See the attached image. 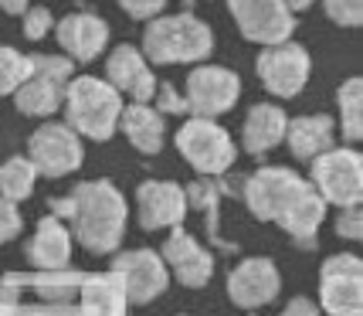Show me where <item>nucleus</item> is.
<instances>
[{
    "label": "nucleus",
    "instance_id": "obj_17",
    "mask_svg": "<svg viewBox=\"0 0 363 316\" xmlns=\"http://www.w3.org/2000/svg\"><path fill=\"white\" fill-rule=\"evenodd\" d=\"M106 82L119 95H129L133 102H150L157 92L153 65L143 58L136 45H116L106 55Z\"/></svg>",
    "mask_w": 363,
    "mask_h": 316
},
{
    "label": "nucleus",
    "instance_id": "obj_19",
    "mask_svg": "<svg viewBox=\"0 0 363 316\" xmlns=\"http://www.w3.org/2000/svg\"><path fill=\"white\" fill-rule=\"evenodd\" d=\"M285 146L296 160H316L336 146V119L326 112H309V116H296L285 126Z\"/></svg>",
    "mask_w": 363,
    "mask_h": 316
},
{
    "label": "nucleus",
    "instance_id": "obj_21",
    "mask_svg": "<svg viewBox=\"0 0 363 316\" xmlns=\"http://www.w3.org/2000/svg\"><path fill=\"white\" fill-rule=\"evenodd\" d=\"M119 133L143 157H157L167 143V123L150 102H126L119 112Z\"/></svg>",
    "mask_w": 363,
    "mask_h": 316
},
{
    "label": "nucleus",
    "instance_id": "obj_6",
    "mask_svg": "<svg viewBox=\"0 0 363 316\" xmlns=\"http://www.w3.org/2000/svg\"><path fill=\"white\" fill-rule=\"evenodd\" d=\"M309 190V180L289 167H262L245 177V205L258 222H282V214Z\"/></svg>",
    "mask_w": 363,
    "mask_h": 316
},
{
    "label": "nucleus",
    "instance_id": "obj_28",
    "mask_svg": "<svg viewBox=\"0 0 363 316\" xmlns=\"http://www.w3.org/2000/svg\"><path fill=\"white\" fill-rule=\"evenodd\" d=\"M21 28H24L28 41H41V38H48V31H55V14L48 7H28L21 14Z\"/></svg>",
    "mask_w": 363,
    "mask_h": 316
},
{
    "label": "nucleus",
    "instance_id": "obj_5",
    "mask_svg": "<svg viewBox=\"0 0 363 316\" xmlns=\"http://www.w3.org/2000/svg\"><path fill=\"white\" fill-rule=\"evenodd\" d=\"M309 184L326 205L360 207L363 197V157L357 146H333L309 160Z\"/></svg>",
    "mask_w": 363,
    "mask_h": 316
},
{
    "label": "nucleus",
    "instance_id": "obj_10",
    "mask_svg": "<svg viewBox=\"0 0 363 316\" xmlns=\"http://www.w3.org/2000/svg\"><path fill=\"white\" fill-rule=\"evenodd\" d=\"M228 11L241 38L252 45H279L296 34V14L285 0H228Z\"/></svg>",
    "mask_w": 363,
    "mask_h": 316
},
{
    "label": "nucleus",
    "instance_id": "obj_33",
    "mask_svg": "<svg viewBox=\"0 0 363 316\" xmlns=\"http://www.w3.org/2000/svg\"><path fill=\"white\" fill-rule=\"evenodd\" d=\"M123 11H126L133 21H153V17L163 14L167 0H116Z\"/></svg>",
    "mask_w": 363,
    "mask_h": 316
},
{
    "label": "nucleus",
    "instance_id": "obj_3",
    "mask_svg": "<svg viewBox=\"0 0 363 316\" xmlns=\"http://www.w3.org/2000/svg\"><path fill=\"white\" fill-rule=\"evenodd\" d=\"M126 99L112 89L106 79L95 75H72L65 85V126H72L79 136L106 143L119 133V112Z\"/></svg>",
    "mask_w": 363,
    "mask_h": 316
},
{
    "label": "nucleus",
    "instance_id": "obj_4",
    "mask_svg": "<svg viewBox=\"0 0 363 316\" xmlns=\"http://www.w3.org/2000/svg\"><path fill=\"white\" fill-rule=\"evenodd\" d=\"M174 143H177V150H180V157L187 160L201 177L228 174L238 160V143L231 140V133L224 126H218L214 119L190 116L187 123L177 129Z\"/></svg>",
    "mask_w": 363,
    "mask_h": 316
},
{
    "label": "nucleus",
    "instance_id": "obj_38",
    "mask_svg": "<svg viewBox=\"0 0 363 316\" xmlns=\"http://www.w3.org/2000/svg\"><path fill=\"white\" fill-rule=\"evenodd\" d=\"M313 4H316V0H285V7H289L292 14H299V11H309Z\"/></svg>",
    "mask_w": 363,
    "mask_h": 316
},
{
    "label": "nucleus",
    "instance_id": "obj_24",
    "mask_svg": "<svg viewBox=\"0 0 363 316\" xmlns=\"http://www.w3.org/2000/svg\"><path fill=\"white\" fill-rule=\"evenodd\" d=\"M323 218H326V201H323V197L316 194V187L309 184V190H306L299 201L285 211L279 224H282L292 238H299V241H313V235L319 231Z\"/></svg>",
    "mask_w": 363,
    "mask_h": 316
},
{
    "label": "nucleus",
    "instance_id": "obj_13",
    "mask_svg": "<svg viewBox=\"0 0 363 316\" xmlns=\"http://www.w3.org/2000/svg\"><path fill=\"white\" fill-rule=\"evenodd\" d=\"M279 289H282V276L275 269V262L265 255L241 258L228 276V300L238 310H262V306L275 303Z\"/></svg>",
    "mask_w": 363,
    "mask_h": 316
},
{
    "label": "nucleus",
    "instance_id": "obj_20",
    "mask_svg": "<svg viewBox=\"0 0 363 316\" xmlns=\"http://www.w3.org/2000/svg\"><path fill=\"white\" fill-rule=\"evenodd\" d=\"M24 252H28V262H31L34 269L62 272L68 266V258H72V231L55 214H48V218L38 222L34 235L24 245Z\"/></svg>",
    "mask_w": 363,
    "mask_h": 316
},
{
    "label": "nucleus",
    "instance_id": "obj_29",
    "mask_svg": "<svg viewBox=\"0 0 363 316\" xmlns=\"http://www.w3.org/2000/svg\"><path fill=\"white\" fill-rule=\"evenodd\" d=\"M184 194H187V207H201V211H207V207L218 205L221 187H218V180H211V177H197L190 187H184Z\"/></svg>",
    "mask_w": 363,
    "mask_h": 316
},
{
    "label": "nucleus",
    "instance_id": "obj_25",
    "mask_svg": "<svg viewBox=\"0 0 363 316\" xmlns=\"http://www.w3.org/2000/svg\"><path fill=\"white\" fill-rule=\"evenodd\" d=\"M34 180H38V170L31 167L28 157H11L0 163V197L11 201V205H21L34 194Z\"/></svg>",
    "mask_w": 363,
    "mask_h": 316
},
{
    "label": "nucleus",
    "instance_id": "obj_36",
    "mask_svg": "<svg viewBox=\"0 0 363 316\" xmlns=\"http://www.w3.org/2000/svg\"><path fill=\"white\" fill-rule=\"evenodd\" d=\"M17 313V293L0 279V316H14Z\"/></svg>",
    "mask_w": 363,
    "mask_h": 316
},
{
    "label": "nucleus",
    "instance_id": "obj_1",
    "mask_svg": "<svg viewBox=\"0 0 363 316\" xmlns=\"http://www.w3.org/2000/svg\"><path fill=\"white\" fill-rule=\"evenodd\" d=\"M55 207H62V214L72 222V235L85 252L109 255L123 245L129 207L112 180H82L65 201H55Z\"/></svg>",
    "mask_w": 363,
    "mask_h": 316
},
{
    "label": "nucleus",
    "instance_id": "obj_22",
    "mask_svg": "<svg viewBox=\"0 0 363 316\" xmlns=\"http://www.w3.org/2000/svg\"><path fill=\"white\" fill-rule=\"evenodd\" d=\"M65 85H68L65 79H55V75H45V72L31 68V79L14 92V109L21 116H31V119H51L62 109Z\"/></svg>",
    "mask_w": 363,
    "mask_h": 316
},
{
    "label": "nucleus",
    "instance_id": "obj_14",
    "mask_svg": "<svg viewBox=\"0 0 363 316\" xmlns=\"http://www.w3.org/2000/svg\"><path fill=\"white\" fill-rule=\"evenodd\" d=\"M160 258L167 272H174V279L187 289H204L214 276V255L201 249V241L187 235L184 228H170V235L160 249Z\"/></svg>",
    "mask_w": 363,
    "mask_h": 316
},
{
    "label": "nucleus",
    "instance_id": "obj_15",
    "mask_svg": "<svg viewBox=\"0 0 363 316\" xmlns=\"http://www.w3.org/2000/svg\"><path fill=\"white\" fill-rule=\"evenodd\" d=\"M136 214L146 231L180 228L187 218V194L174 180H143L136 187Z\"/></svg>",
    "mask_w": 363,
    "mask_h": 316
},
{
    "label": "nucleus",
    "instance_id": "obj_32",
    "mask_svg": "<svg viewBox=\"0 0 363 316\" xmlns=\"http://www.w3.org/2000/svg\"><path fill=\"white\" fill-rule=\"evenodd\" d=\"M21 228H24V218H21L17 205H11V201L0 197V245L14 241V238L21 235Z\"/></svg>",
    "mask_w": 363,
    "mask_h": 316
},
{
    "label": "nucleus",
    "instance_id": "obj_18",
    "mask_svg": "<svg viewBox=\"0 0 363 316\" xmlns=\"http://www.w3.org/2000/svg\"><path fill=\"white\" fill-rule=\"evenodd\" d=\"M285 126H289V112L279 102H255L241 126V150L248 157H265L285 140Z\"/></svg>",
    "mask_w": 363,
    "mask_h": 316
},
{
    "label": "nucleus",
    "instance_id": "obj_16",
    "mask_svg": "<svg viewBox=\"0 0 363 316\" xmlns=\"http://www.w3.org/2000/svg\"><path fill=\"white\" fill-rule=\"evenodd\" d=\"M55 38L68 62L89 65L109 48V24L99 14L79 11V14H65L55 21Z\"/></svg>",
    "mask_w": 363,
    "mask_h": 316
},
{
    "label": "nucleus",
    "instance_id": "obj_31",
    "mask_svg": "<svg viewBox=\"0 0 363 316\" xmlns=\"http://www.w3.org/2000/svg\"><path fill=\"white\" fill-rule=\"evenodd\" d=\"M153 99H157V112H160V116H184V112H187V102H184V95L177 92L170 82L157 85Z\"/></svg>",
    "mask_w": 363,
    "mask_h": 316
},
{
    "label": "nucleus",
    "instance_id": "obj_26",
    "mask_svg": "<svg viewBox=\"0 0 363 316\" xmlns=\"http://www.w3.org/2000/svg\"><path fill=\"white\" fill-rule=\"evenodd\" d=\"M28 79H31V55L0 45V95H14Z\"/></svg>",
    "mask_w": 363,
    "mask_h": 316
},
{
    "label": "nucleus",
    "instance_id": "obj_37",
    "mask_svg": "<svg viewBox=\"0 0 363 316\" xmlns=\"http://www.w3.org/2000/svg\"><path fill=\"white\" fill-rule=\"evenodd\" d=\"M28 7H31V0H0V11H7V14H14V17H21Z\"/></svg>",
    "mask_w": 363,
    "mask_h": 316
},
{
    "label": "nucleus",
    "instance_id": "obj_7",
    "mask_svg": "<svg viewBox=\"0 0 363 316\" xmlns=\"http://www.w3.org/2000/svg\"><path fill=\"white\" fill-rule=\"evenodd\" d=\"M24 157L31 160V167L41 177L58 180V177L75 174L82 163H85V146H82V136L72 126L55 123V119H45V123L31 133Z\"/></svg>",
    "mask_w": 363,
    "mask_h": 316
},
{
    "label": "nucleus",
    "instance_id": "obj_34",
    "mask_svg": "<svg viewBox=\"0 0 363 316\" xmlns=\"http://www.w3.org/2000/svg\"><path fill=\"white\" fill-rule=\"evenodd\" d=\"M336 235L350 238V241H360V238H363L360 207H343V211H340V218H336Z\"/></svg>",
    "mask_w": 363,
    "mask_h": 316
},
{
    "label": "nucleus",
    "instance_id": "obj_2",
    "mask_svg": "<svg viewBox=\"0 0 363 316\" xmlns=\"http://www.w3.org/2000/svg\"><path fill=\"white\" fill-rule=\"evenodd\" d=\"M214 31L201 17L187 14H160L146 21L140 51L150 65H201L214 51Z\"/></svg>",
    "mask_w": 363,
    "mask_h": 316
},
{
    "label": "nucleus",
    "instance_id": "obj_23",
    "mask_svg": "<svg viewBox=\"0 0 363 316\" xmlns=\"http://www.w3.org/2000/svg\"><path fill=\"white\" fill-rule=\"evenodd\" d=\"M336 136H343L347 143H360L363 140V79L353 75L336 89Z\"/></svg>",
    "mask_w": 363,
    "mask_h": 316
},
{
    "label": "nucleus",
    "instance_id": "obj_12",
    "mask_svg": "<svg viewBox=\"0 0 363 316\" xmlns=\"http://www.w3.org/2000/svg\"><path fill=\"white\" fill-rule=\"evenodd\" d=\"M319 296L326 316H363V266L360 255H333L319 272Z\"/></svg>",
    "mask_w": 363,
    "mask_h": 316
},
{
    "label": "nucleus",
    "instance_id": "obj_27",
    "mask_svg": "<svg viewBox=\"0 0 363 316\" xmlns=\"http://www.w3.org/2000/svg\"><path fill=\"white\" fill-rule=\"evenodd\" d=\"M323 11L336 28H360L363 24V0H323Z\"/></svg>",
    "mask_w": 363,
    "mask_h": 316
},
{
    "label": "nucleus",
    "instance_id": "obj_9",
    "mask_svg": "<svg viewBox=\"0 0 363 316\" xmlns=\"http://www.w3.org/2000/svg\"><path fill=\"white\" fill-rule=\"evenodd\" d=\"M241 99V79L228 65H207L201 62L184 82V102L190 116L201 119H218L231 112Z\"/></svg>",
    "mask_w": 363,
    "mask_h": 316
},
{
    "label": "nucleus",
    "instance_id": "obj_8",
    "mask_svg": "<svg viewBox=\"0 0 363 316\" xmlns=\"http://www.w3.org/2000/svg\"><path fill=\"white\" fill-rule=\"evenodd\" d=\"M255 72L258 82L265 85V92L275 99H296V95L309 85L313 75V55L296 41H279V45H265L255 58Z\"/></svg>",
    "mask_w": 363,
    "mask_h": 316
},
{
    "label": "nucleus",
    "instance_id": "obj_35",
    "mask_svg": "<svg viewBox=\"0 0 363 316\" xmlns=\"http://www.w3.org/2000/svg\"><path fill=\"white\" fill-rule=\"evenodd\" d=\"M282 316H319V306L309 300V296H296V300L282 310Z\"/></svg>",
    "mask_w": 363,
    "mask_h": 316
},
{
    "label": "nucleus",
    "instance_id": "obj_30",
    "mask_svg": "<svg viewBox=\"0 0 363 316\" xmlns=\"http://www.w3.org/2000/svg\"><path fill=\"white\" fill-rule=\"evenodd\" d=\"M31 68L34 72H45V75H55V79H72L75 75V62H68L65 55H31Z\"/></svg>",
    "mask_w": 363,
    "mask_h": 316
},
{
    "label": "nucleus",
    "instance_id": "obj_11",
    "mask_svg": "<svg viewBox=\"0 0 363 316\" xmlns=\"http://www.w3.org/2000/svg\"><path fill=\"white\" fill-rule=\"evenodd\" d=\"M112 276H116L126 303H133V306H146V303L160 300L170 285V272L163 266L160 252H153V249H133V252L116 255Z\"/></svg>",
    "mask_w": 363,
    "mask_h": 316
}]
</instances>
